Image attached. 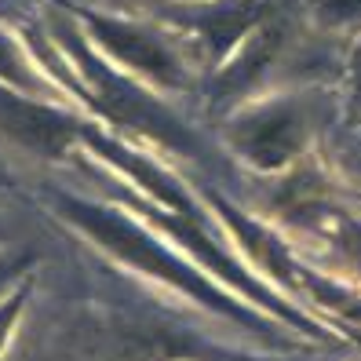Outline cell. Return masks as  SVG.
<instances>
[{"label": "cell", "mask_w": 361, "mask_h": 361, "mask_svg": "<svg viewBox=\"0 0 361 361\" xmlns=\"http://www.w3.org/2000/svg\"><path fill=\"white\" fill-rule=\"evenodd\" d=\"M0 124L23 142L37 146V150H59V146L70 139L66 124L59 117H51L48 110H37L33 102L11 99V95H0Z\"/></svg>", "instance_id": "6da1fadb"}, {"label": "cell", "mask_w": 361, "mask_h": 361, "mask_svg": "<svg viewBox=\"0 0 361 361\" xmlns=\"http://www.w3.org/2000/svg\"><path fill=\"white\" fill-rule=\"evenodd\" d=\"M99 33L106 37V44H110L114 51H121L128 62H135V66L150 70V73H161V77L172 73V62H168V55L154 44L150 37H142V33H135V30L110 26V23H99Z\"/></svg>", "instance_id": "7a4b0ae2"}, {"label": "cell", "mask_w": 361, "mask_h": 361, "mask_svg": "<svg viewBox=\"0 0 361 361\" xmlns=\"http://www.w3.org/2000/svg\"><path fill=\"white\" fill-rule=\"evenodd\" d=\"M295 139H300V128H295L292 117H267V121H256L252 124V132L245 135L248 150L256 154L259 161H285L292 154Z\"/></svg>", "instance_id": "3957f363"}, {"label": "cell", "mask_w": 361, "mask_h": 361, "mask_svg": "<svg viewBox=\"0 0 361 361\" xmlns=\"http://www.w3.org/2000/svg\"><path fill=\"white\" fill-rule=\"evenodd\" d=\"M325 18H361V0H325Z\"/></svg>", "instance_id": "277c9868"}, {"label": "cell", "mask_w": 361, "mask_h": 361, "mask_svg": "<svg viewBox=\"0 0 361 361\" xmlns=\"http://www.w3.org/2000/svg\"><path fill=\"white\" fill-rule=\"evenodd\" d=\"M354 77H357V84H361V51L354 55Z\"/></svg>", "instance_id": "5b68a950"}, {"label": "cell", "mask_w": 361, "mask_h": 361, "mask_svg": "<svg viewBox=\"0 0 361 361\" xmlns=\"http://www.w3.org/2000/svg\"><path fill=\"white\" fill-rule=\"evenodd\" d=\"M8 66H11V59H8L4 51H0V73H8Z\"/></svg>", "instance_id": "8992f818"}]
</instances>
